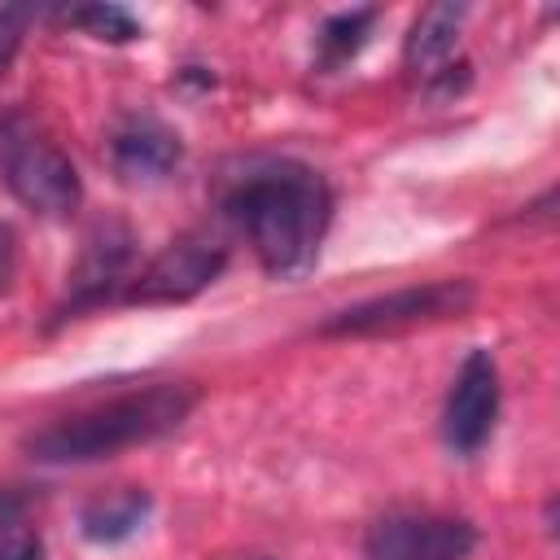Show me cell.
I'll return each instance as SVG.
<instances>
[{
  "label": "cell",
  "instance_id": "6da1fadb",
  "mask_svg": "<svg viewBox=\"0 0 560 560\" xmlns=\"http://www.w3.org/2000/svg\"><path fill=\"white\" fill-rule=\"evenodd\" d=\"M223 206L249 236L258 262L280 280L302 276L315 262L332 219V197L324 175L293 158L254 162L228 188Z\"/></svg>",
  "mask_w": 560,
  "mask_h": 560
},
{
  "label": "cell",
  "instance_id": "7a4b0ae2",
  "mask_svg": "<svg viewBox=\"0 0 560 560\" xmlns=\"http://www.w3.org/2000/svg\"><path fill=\"white\" fill-rule=\"evenodd\" d=\"M197 407V389L162 381L109 402H96L88 411L61 416L52 424H44L39 433L26 438V455L39 464H88V459H105L114 451L153 442L171 429H179L188 420V411Z\"/></svg>",
  "mask_w": 560,
  "mask_h": 560
},
{
  "label": "cell",
  "instance_id": "3957f363",
  "mask_svg": "<svg viewBox=\"0 0 560 560\" xmlns=\"http://www.w3.org/2000/svg\"><path fill=\"white\" fill-rule=\"evenodd\" d=\"M0 175H4L9 192L44 219H66L83 192L74 162L22 109L0 114Z\"/></svg>",
  "mask_w": 560,
  "mask_h": 560
},
{
  "label": "cell",
  "instance_id": "277c9868",
  "mask_svg": "<svg viewBox=\"0 0 560 560\" xmlns=\"http://www.w3.org/2000/svg\"><path fill=\"white\" fill-rule=\"evenodd\" d=\"M472 284L468 280H429V284H407L381 298H368L350 311H337L324 332L328 337H368V332H398L424 319H446L472 306Z\"/></svg>",
  "mask_w": 560,
  "mask_h": 560
},
{
  "label": "cell",
  "instance_id": "5b68a950",
  "mask_svg": "<svg viewBox=\"0 0 560 560\" xmlns=\"http://www.w3.org/2000/svg\"><path fill=\"white\" fill-rule=\"evenodd\" d=\"M477 547V529L438 512H385L363 538L368 560H464Z\"/></svg>",
  "mask_w": 560,
  "mask_h": 560
},
{
  "label": "cell",
  "instance_id": "8992f818",
  "mask_svg": "<svg viewBox=\"0 0 560 560\" xmlns=\"http://www.w3.org/2000/svg\"><path fill=\"white\" fill-rule=\"evenodd\" d=\"M228 262V245L210 232H184L175 236L127 289V302H188L201 293Z\"/></svg>",
  "mask_w": 560,
  "mask_h": 560
},
{
  "label": "cell",
  "instance_id": "52a82bcc",
  "mask_svg": "<svg viewBox=\"0 0 560 560\" xmlns=\"http://www.w3.org/2000/svg\"><path fill=\"white\" fill-rule=\"evenodd\" d=\"M499 416V368L490 350H468L459 363L446 407H442V438L455 455H477Z\"/></svg>",
  "mask_w": 560,
  "mask_h": 560
},
{
  "label": "cell",
  "instance_id": "ba28073f",
  "mask_svg": "<svg viewBox=\"0 0 560 560\" xmlns=\"http://www.w3.org/2000/svg\"><path fill=\"white\" fill-rule=\"evenodd\" d=\"M179 136L153 114H127L109 136V166L127 184H158L179 166Z\"/></svg>",
  "mask_w": 560,
  "mask_h": 560
},
{
  "label": "cell",
  "instance_id": "9c48e42d",
  "mask_svg": "<svg viewBox=\"0 0 560 560\" xmlns=\"http://www.w3.org/2000/svg\"><path fill=\"white\" fill-rule=\"evenodd\" d=\"M127 262H131V232L122 223H96L92 236L83 241V254H79L74 271H70V302H66V311L101 302L122 280Z\"/></svg>",
  "mask_w": 560,
  "mask_h": 560
},
{
  "label": "cell",
  "instance_id": "30bf717a",
  "mask_svg": "<svg viewBox=\"0 0 560 560\" xmlns=\"http://www.w3.org/2000/svg\"><path fill=\"white\" fill-rule=\"evenodd\" d=\"M149 508L153 503H149L144 490L122 486V490H109V494L88 499L83 512H79V529H83L88 542H122V538H131L144 525Z\"/></svg>",
  "mask_w": 560,
  "mask_h": 560
},
{
  "label": "cell",
  "instance_id": "8fae6325",
  "mask_svg": "<svg viewBox=\"0 0 560 560\" xmlns=\"http://www.w3.org/2000/svg\"><path fill=\"white\" fill-rule=\"evenodd\" d=\"M464 4H433L416 18L411 35H407V66L420 74H438V66L455 52V35L464 22Z\"/></svg>",
  "mask_w": 560,
  "mask_h": 560
},
{
  "label": "cell",
  "instance_id": "7c38bea8",
  "mask_svg": "<svg viewBox=\"0 0 560 560\" xmlns=\"http://www.w3.org/2000/svg\"><path fill=\"white\" fill-rule=\"evenodd\" d=\"M372 18H376L372 9H350V13L328 18V22L319 26V35H315V44H319V66H324V70H332V66L350 61V57L368 44Z\"/></svg>",
  "mask_w": 560,
  "mask_h": 560
},
{
  "label": "cell",
  "instance_id": "4fadbf2b",
  "mask_svg": "<svg viewBox=\"0 0 560 560\" xmlns=\"http://www.w3.org/2000/svg\"><path fill=\"white\" fill-rule=\"evenodd\" d=\"M66 22L88 31L92 39H109V44H127V39L140 35L136 18L118 4H79V9H66Z\"/></svg>",
  "mask_w": 560,
  "mask_h": 560
},
{
  "label": "cell",
  "instance_id": "5bb4252c",
  "mask_svg": "<svg viewBox=\"0 0 560 560\" xmlns=\"http://www.w3.org/2000/svg\"><path fill=\"white\" fill-rule=\"evenodd\" d=\"M31 18H35V9H26V4H0V74L9 70Z\"/></svg>",
  "mask_w": 560,
  "mask_h": 560
},
{
  "label": "cell",
  "instance_id": "9a60e30c",
  "mask_svg": "<svg viewBox=\"0 0 560 560\" xmlns=\"http://www.w3.org/2000/svg\"><path fill=\"white\" fill-rule=\"evenodd\" d=\"M0 560H39L35 529H26L18 521H0Z\"/></svg>",
  "mask_w": 560,
  "mask_h": 560
},
{
  "label": "cell",
  "instance_id": "2e32d148",
  "mask_svg": "<svg viewBox=\"0 0 560 560\" xmlns=\"http://www.w3.org/2000/svg\"><path fill=\"white\" fill-rule=\"evenodd\" d=\"M13 280V232L0 228V289H9Z\"/></svg>",
  "mask_w": 560,
  "mask_h": 560
},
{
  "label": "cell",
  "instance_id": "e0dca14e",
  "mask_svg": "<svg viewBox=\"0 0 560 560\" xmlns=\"http://www.w3.org/2000/svg\"><path fill=\"white\" fill-rule=\"evenodd\" d=\"M258 560H267V556H258Z\"/></svg>",
  "mask_w": 560,
  "mask_h": 560
}]
</instances>
